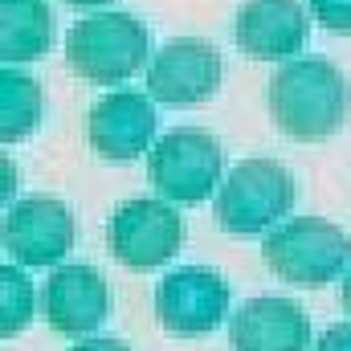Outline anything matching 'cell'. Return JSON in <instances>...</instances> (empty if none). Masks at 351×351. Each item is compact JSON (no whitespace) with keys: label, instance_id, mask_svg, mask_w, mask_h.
Instances as JSON below:
<instances>
[{"label":"cell","instance_id":"cell-1","mask_svg":"<svg viewBox=\"0 0 351 351\" xmlns=\"http://www.w3.org/2000/svg\"><path fill=\"white\" fill-rule=\"evenodd\" d=\"M269 119L298 143L331 139L351 110L348 78L323 58H294L269 78Z\"/></svg>","mask_w":351,"mask_h":351},{"label":"cell","instance_id":"cell-2","mask_svg":"<svg viewBox=\"0 0 351 351\" xmlns=\"http://www.w3.org/2000/svg\"><path fill=\"white\" fill-rule=\"evenodd\" d=\"M152 33L131 12H94L66 33V66L94 86H114L147 66Z\"/></svg>","mask_w":351,"mask_h":351},{"label":"cell","instance_id":"cell-3","mask_svg":"<svg viewBox=\"0 0 351 351\" xmlns=\"http://www.w3.org/2000/svg\"><path fill=\"white\" fill-rule=\"evenodd\" d=\"M262 258L269 274H278L282 282L302 290H323L343 274L351 258V237L323 217H294L274 233H265Z\"/></svg>","mask_w":351,"mask_h":351},{"label":"cell","instance_id":"cell-4","mask_svg":"<svg viewBox=\"0 0 351 351\" xmlns=\"http://www.w3.org/2000/svg\"><path fill=\"white\" fill-rule=\"evenodd\" d=\"M294 204V176L278 160H241L217 188V221L233 237H254L278 225Z\"/></svg>","mask_w":351,"mask_h":351},{"label":"cell","instance_id":"cell-5","mask_svg":"<svg viewBox=\"0 0 351 351\" xmlns=\"http://www.w3.org/2000/svg\"><path fill=\"white\" fill-rule=\"evenodd\" d=\"M147 172L164 200L172 204H200L213 196L225 172L221 143L200 127H176L147 152Z\"/></svg>","mask_w":351,"mask_h":351},{"label":"cell","instance_id":"cell-6","mask_svg":"<svg viewBox=\"0 0 351 351\" xmlns=\"http://www.w3.org/2000/svg\"><path fill=\"white\" fill-rule=\"evenodd\" d=\"M229 315V286L217 269L204 265H180L160 278L156 286V319L168 335L196 339L221 327Z\"/></svg>","mask_w":351,"mask_h":351},{"label":"cell","instance_id":"cell-7","mask_svg":"<svg viewBox=\"0 0 351 351\" xmlns=\"http://www.w3.org/2000/svg\"><path fill=\"white\" fill-rule=\"evenodd\" d=\"M106 245L127 269H156L184 245V217L172 200H127L106 221Z\"/></svg>","mask_w":351,"mask_h":351},{"label":"cell","instance_id":"cell-8","mask_svg":"<svg viewBox=\"0 0 351 351\" xmlns=\"http://www.w3.org/2000/svg\"><path fill=\"white\" fill-rule=\"evenodd\" d=\"M221 86V49L200 37H176L147 66V94L164 106H196Z\"/></svg>","mask_w":351,"mask_h":351},{"label":"cell","instance_id":"cell-9","mask_svg":"<svg viewBox=\"0 0 351 351\" xmlns=\"http://www.w3.org/2000/svg\"><path fill=\"white\" fill-rule=\"evenodd\" d=\"M4 250L21 265L62 262L74 250V217L58 196H25L4 213Z\"/></svg>","mask_w":351,"mask_h":351},{"label":"cell","instance_id":"cell-10","mask_svg":"<svg viewBox=\"0 0 351 351\" xmlns=\"http://www.w3.org/2000/svg\"><path fill=\"white\" fill-rule=\"evenodd\" d=\"M86 135H90V147L102 160H119V164L139 160L156 139V106L139 90L102 94L90 106Z\"/></svg>","mask_w":351,"mask_h":351},{"label":"cell","instance_id":"cell-11","mask_svg":"<svg viewBox=\"0 0 351 351\" xmlns=\"http://www.w3.org/2000/svg\"><path fill=\"white\" fill-rule=\"evenodd\" d=\"M306 29L302 0H245L233 21V37L254 62H290L306 45Z\"/></svg>","mask_w":351,"mask_h":351},{"label":"cell","instance_id":"cell-12","mask_svg":"<svg viewBox=\"0 0 351 351\" xmlns=\"http://www.w3.org/2000/svg\"><path fill=\"white\" fill-rule=\"evenodd\" d=\"M106 282L94 265H62L41 286V319L58 335H90L106 319Z\"/></svg>","mask_w":351,"mask_h":351},{"label":"cell","instance_id":"cell-13","mask_svg":"<svg viewBox=\"0 0 351 351\" xmlns=\"http://www.w3.org/2000/svg\"><path fill=\"white\" fill-rule=\"evenodd\" d=\"M229 348L233 351H306L311 348V323L298 302L290 298H250L233 323H229Z\"/></svg>","mask_w":351,"mask_h":351},{"label":"cell","instance_id":"cell-14","mask_svg":"<svg viewBox=\"0 0 351 351\" xmlns=\"http://www.w3.org/2000/svg\"><path fill=\"white\" fill-rule=\"evenodd\" d=\"M53 45L49 0H0V58L4 66L37 62Z\"/></svg>","mask_w":351,"mask_h":351},{"label":"cell","instance_id":"cell-15","mask_svg":"<svg viewBox=\"0 0 351 351\" xmlns=\"http://www.w3.org/2000/svg\"><path fill=\"white\" fill-rule=\"evenodd\" d=\"M37 123H41V86L29 74H16L12 66H4V74H0V139L21 143L37 131Z\"/></svg>","mask_w":351,"mask_h":351},{"label":"cell","instance_id":"cell-16","mask_svg":"<svg viewBox=\"0 0 351 351\" xmlns=\"http://www.w3.org/2000/svg\"><path fill=\"white\" fill-rule=\"evenodd\" d=\"M29 319H33V282L16 265H4L0 269V335L4 339L21 335Z\"/></svg>","mask_w":351,"mask_h":351},{"label":"cell","instance_id":"cell-17","mask_svg":"<svg viewBox=\"0 0 351 351\" xmlns=\"http://www.w3.org/2000/svg\"><path fill=\"white\" fill-rule=\"evenodd\" d=\"M311 12L323 29L331 33H351V0H311Z\"/></svg>","mask_w":351,"mask_h":351},{"label":"cell","instance_id":"cell-18","mask_svg":"<svg viewBox=\"0 0 351 351\" xmlns=\"http://www.w3.org/2000/svg\"><path fill=\"white\" fill-rule=\"evenodd\" d=\"M315 351H351V323H335V327H327Z\"/></svg>","mask_w":351,"mask_h":351},{"label":"cell","instance_id":"cell-19","mask_svg":"<svg viewBox=\"0 0 351 351\" xmlns=\"http://www.w3.org/2000/svg\"><path fill=\"white\" fill-rule=\"evenodd\" d=\"M70 351H131L123 339H82L78 348H70Z\"/></svg>","mask_w":351,"mask_h":351},{"label":"cell","instance_id":"cell-20","mask_svg":"<svg viewBox=\"0 0 351 351\" xmlns=\"http://www.w3.org/2000/svg\"><path fill=\"white\" fill-rule=\"evenodd\" d=\"M339 302H343V311L351 315V269H348V278H343V290H339Z\"/></svg>","mask_w":351,"mask_h":351},{"label":"cell","instance_id":"cell-21","mask_svg":"<svg viewBox=\"0 0 351 351\" xmlns=\"http://www.w3.org/2000/svg\"><path fill=\"white\" fill-rule=\"evenodd\" d=\"M66 4H74V8H102V4H110V0H66Z\"/></svg>","mask_w":351,"mask_h":351}]
</instances>
